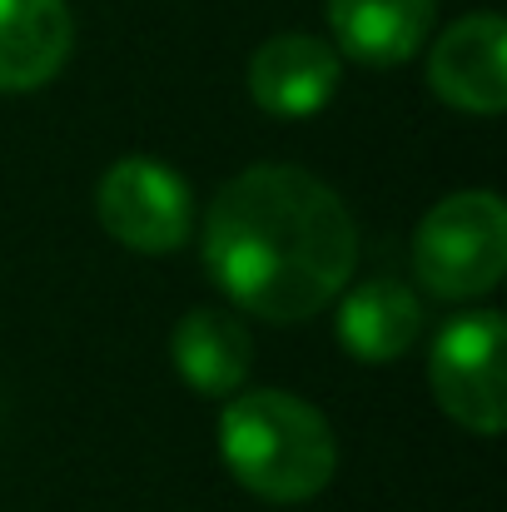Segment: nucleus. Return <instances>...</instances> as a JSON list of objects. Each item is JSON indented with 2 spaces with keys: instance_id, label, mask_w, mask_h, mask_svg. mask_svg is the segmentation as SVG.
Returning a JSON list of instances; mask_svg holds the SVG:
<instances>
[{
  "instance_id": "nucleus-8",
  "label": "nucleus",
  "mask_w": 507,
  "mask_h": 512,
  "mask_svg": "<svg viewBox=\"0 0 507 512\" xmlns=\"http://www.w3.org/2000/svg\"><path fill=\"white\" fill-rule=\"evenodd\" d=\"M75 25L65 0H0V90L20 95L60 75Z\"/></svg>"
},
{
  "instance_id": "nucleus-3",
  "label": "nucleus",
  "mask_w": 507,
  "mask_h": 512,
  "mask_svg": "<svg viewBox=\"0 0 507 512\" xmlns=\"http://www.w3.org/2000/svg\"><path fill=\"white\" fill-rule=\"evenodd\" d=\"M413 269L438 299H478L507 269V209L488 189L433 204L413 234Z\"/></svg>"
},
{
  "instance_id": "nucleus-2",
  "label": "nucleus",
  "mask_w": 507,
  "mask_h": 512,
  "mask_svg": "<svg viewBox=\"0 0 507 512\" xmlns=\"http://www.w3.org/2000/svg\"><path fill=\"white\" fill-rule=\"evenodd\" d=\"M219 453L229 473L269 503H309L329 488L338 443L329 418L279 388L234 393L219 418Z\"/></svg>"
},
{
  "instance_id": "nucleus-5",
  "label": "nucleus",
  "mask_w": 507,
  "mask_h": 512,
  "mask_svg": "<svg viewBox=\"0 0 507 512\" xmlns=\"http://www.w3.org/2000/svg\"><path fill=\"white\" fill-rule=\"evenodd\" d=\"M95 204H100V224L140 254H169L194 229L189 184L160 160L130 155V160L110 165Z\"/></svg>"
},
{
  "instance_id": "nucleus-10",
  "label": "nucleus",
  "mask_w": 507,
  "mask_h": 512,
  "mask_svg": "<svg viewBox=\"0 0 507 512\" xmlns=\"http://www.w3.org/2000/svg\"><path fill=\"white\" fill-rule=\"evenodd\" d=\"M169 348L179 378L204 398H229L234 388H244L254 363V339L229 309H189L174 324Z\"/></svg>"
},
{
  "instance_id": "nucleus-9",
  "label": "nucleus",
  "mask_w": 507,
  "mask_h": 512,
  "mask_svg": "<svg viewBox=\"0 0 507 512\" xmlns=\"http://www.w3.org/2000/svg\"><path fill=\"white\" fill-rule=\"evenodd\" d=\"M438 0H329L338 50L358 65L388 70L423 50Z\"/></svg>"
},
{
  "instance_id": "nucleus-11",
  "label": "nucleus",
  "mask_w": 507,
  "mask_h": 512,
  "mask_svg": "<svg viewBox=\"0 0 507 512\" xmlns=\"http://www.w3.org/2000/svg\"><path fill=\"white\" fill-rule=\"evenodd\" d=\"M423 334L418 294L398 279H368L338 304V343L363 363L403 358Z\"/></svg>"
},
{
  "instance_id": "nucleus-6",
  "label": "nucleus",
  "mask_w": 507,
  "mask_h": 512,
  "mask_svg": "<svg viewBox=\"0 0 507 512\" xmlns=\"http://www.w3.org/2000/svg\"><path fill=\"white\" fill-rule=\"evenodd\" d=\"M438 100L468 115H503L507 105V25L503 15H468L448 25L428 55Z\"/></svg>"
},
{
  "instance_id": "nucleus-1",
  "label": "nucleus",
  "mask_w": 507,
  "mask_h": 512,
  "mask_svg": "<svg viewBox=\"0 0 507 512\" xmlns=\"http://www.w3.org/2000/svg\"><path fill=\"white\" fill-rule=\"evenodd\" d=\"M358 259V234L334 189L294 165L229 179L204 219V269L249 314L304 324L329 309Z\"/></svg>"
},
{
  "instance_id": "nucleus-4",
  "label": "nucleus",
  "mask_w": 507,
  "mask_h": 512,
  "mask_svg": "<svg viewBox=\"0 0 507 512\" xmlns=\"http://www.w3.org/2000/svg\"><path fill=\"white\" fill-rule=\"evenodd\" d=\"M503 348L507 329L498 314H463L433 343V398L443 413L483 438L503 433Z\"/></svg>"
},
{
  "instance_id": "nucleus-7",
  "label": "nucleus",
  "mask_w": 507,
  "mask_h": 512,
  "mask_svg": "<svg viewBox=\"0 0 507 512\" xmlns=\"http://www.w3.org/2000/svg\"><path fill=\"white\" fill-rule=\"evenodd\" d=\"M338 50L324 45L319 35H274L254 50L249 65V90L259 100V110L279 115V120H309L319 115L338 90Z\"/></svg>"
}]
</instances>
